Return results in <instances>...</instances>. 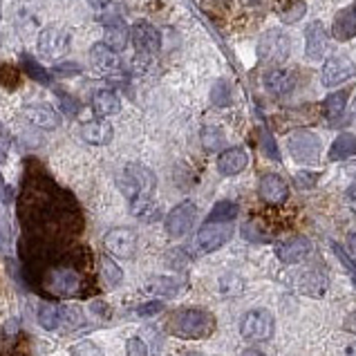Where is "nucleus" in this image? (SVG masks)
Instances as JSON below:
<instances>
[{
  "label": "nucleus",
  "instance_id": "1",
  "mask_svg": "<svg viewBox=\"0 0 356 356\" xmlns=\"http://www.w3.org/2000/svg\"><path fill=\"white\" fill-rule=\"evenodd\" d=\"M20 222L25 227L27 264L72 247L81 231L76 202L49 179H32L20 200Z\"/></svg>",
  "mask_w": 356,
  "mask_h": 356
},
{
  "label": "nucleus",
  "instance_id": "2",
  "mask_svg": "<svg viewBox=\"0 0 356 356\" xmlns=\"http://www.w3.org/2000/svg\"><path fill=\"white\" fill-rule=\"evenodd\" d=\"M29 267H34L38 287L52 298H81L95 287L92 253L86 247L72 244Z\"/></svg>",
  "mask_w": 356,
  "mask_h": 356
},
{
  "label": "nucleus",
  "instance_id": "3",
  "mask_svg": "<svg viewBox=\"0 0 356 356\" xmlns=\"http://www.w3.org/2000/svg\"><path fill=\"white\" fill-rule=\"evenodd\" d=\"M117 186L128 200L132 216L157 218V211L152 207V193H155L157 179L150 168L141 164H128L117 177Z\"/></svg>",
  "mask_w": 356,
  "mask_h": 356
},
{
  "label": "nucleus",
  "instance_id": "4",
  "mask_svg": "<svg viewBox=\"0 0 356 356\" xmlns=\"http://www.w3.org/2000/svg\"><path fill=\"white\" fill-rule=\"evenodd\" d=\"M166 327L172 337H177V339L200 341V339H209L211 334L216 332L218 323H216V316L207 309L186 307V309H177L172 314Z\"/></svg>",
  "mask_w": 356,
  "mask_h": 356
},
{
  "label": "nucleus",
  "instance_id": "5",
  "mask_svg": "<svg viewBox=\"0 0 356 356\" xmlns=\"http://www.w3.org/2000/svg\"><path fill=\"white\" fill-rule=\"evenodd\" d=\"M291 43L282 29H267L258 40V58L264 65L280 67L289 58Z\"/></svg>",
  "mask_w": 356,
  "mask_h": 356
},
{
  "label": "nucleus",
  "instance_id": "6",
  "mask_svg": "<svg viewBox=\"0 0 356 356\" xmlns=\"http://www.w3.org/2000/svg\"><path fill=\"white\" fill-rule=\"evenodd\" d=\"M276 332V321H273L269 309H251L244 314V318L240 323V334L244 341L251 343H262L269 341Z\"/></svg>",
  "mask_w": 356,
  "mask_h": 356
},
{
  "label": "nucleus",
  "instance_id": "7",
  "mask_svg": "<svg viewBox=\"0 0 356 356\" xmlns=\"http://www.w3.org/2000/svg\"><path fill=\"white\" fill-rule=\"evenodd\" d=\"M130 38H132V45H135V52H137L135 58L141 60L146 67L161 47L159 32L150 23H135L130 29Z\"/></svg>",
  "mask_w": 356,
  "mask_h": 356
},
{
  "label": "nucleus",
  "instance_id": "8",
  "mask_svg": "<svg viewBox=\"0 0 356 356\" xmlns=\"http://www.w3.org/2000/svg\"><path fill=\"white\" fill-rule=\"evenodd\" d=\"M70 49V32L60 25L45 27L38 36V52L49 60H58Z\"/></svg>",
  "mask_w": 356,
  "mask_h": 356
},
{
  "label": "nucleus",
  "instance_id": "9",
  "mask_svg": "<svg viewBox=\"0 0 356 356\" xmlns=\"http://www.w3.org/2000/svg\"><path fill=\"white\" fill-rule=\"evenodd\" d=\"M291 157L298 161V164H316L318 155H321V141L314 132L307 130H298L293 132L287 141Z\"/></svg>",
  "mask_w": 356,
  "mask_h": 356
},
{
  "label": "nucleus",
  "instance_id": "10",
  "mask_svg": "<svg viewBox=\"0 0 356 356\" xmlns=\"http://www.w3.org/2000/svg\"><path fill=\"white\" fill-rule=\"evenodd\" d=\"M231 236H233L231 222H207L197 233V247L202 253L218 251L231 240Z\"/></svg>",
  "mask_w": 356,
  "mask_h": 356
},
{
  "label": "nucleus",
  "instance_id": "11",
  "mask_svg": "<svg viewBox=\"0 0 356 356\" xmlns=\"http://www.w3.org/2000/svg\"><path fill=\"white\" fill-rule=\"evenodd\" d=\"M197 220V207L193 202H181L166 216V231L170 238H181L193 229Z\"/></svg>",
  "mask_w": 356,
  "mask_h": 356
},
{
  "label": "nucleus",
  "instance_id": "12",
  "mask_svg": "<svg viewBox=\"0 0 356 356\" xmlns=\"http://www.w3.org/2000/svg\"><path fill=\"white\" fill-rule=\"evenodd\" d=\"M356 74V65L348 56H332L325 60L323 72H321V81L325 88H337L345 81H350Z\"/></svg>",
  "mask_w": 356,
  "mask_h": 356
},
{
  "label": "nucleus",
  "instance_id": "13",
  "mask_svg": "<svg viewBox=\"0 0 356 356\" xmlns=\"http://www.w3.org/2000/svg\"><path fill=\"white\" fill-rule=\"evenodd\" d=\"M106 249L117 258H130L137 249V233L132 229H113L104 236Z\"/></svg>",
  "mask_w": 356,
  "mask_h": 356
},
{
  "label": "nucleus",
  "instance_id": "14",
  "mask_svg": "<svg viewBox=\"0 0 356 356\" xmlns=\"http://www.w3.org/2000/svg\"><path fill=\"white\" fill-rule=\"evenodd\" d=\"M260 197L267 204L280 207L289 197V184L280 175H276V172H269V175H264L260 179Z\"/></svg>",
  "mask_w": 356,
  "mask_h": 356
},
{
  "label": "nucleus",
  "instance_id": "15",
  "mask_svg": "<svg viewBox=\"0 0 356 356\" xmlns=\"http://www.w3.org/2000/svg\"><path fill=\"white\" fill-rule=\"evenodd\" d=\"M327 47H330V34L321 20H316V23H312L307 27V32H305V52H307V58L316 60L325 56Z\"/></svg>",
  "mask_w": 356,
  "mask_h": 356
},
{
  "label": "nucleus",
  "instance_id": "16",
  "mask_svg": "<svg viewBox=\"0 0 356 356\" xmlns=\"http://www.w3.org/2000/svg\"><path fill=\"white\" fill-rule=\"evenodd\" d=\"M309 251H312V244L307 238H291V240H284L280 242L278 247H276V256L280 262L284 264H296L300 260H305L309 256Z\"/></svg>",
  "mask_w": 356,
  "mask_h": 356
},
{
  "label": "nucleus",
  "instance_id": "17",
  "mask_svg": "<svg viewBox=\"0 0 356 356\" xmlns=\"http://www.w3.org/2000/svg\"><path fill=\"white\" fill-rule=\"evenodd\" d=\"M247 164H249V152L240 146L229 148L218 157V170L227 177L238 175V172H242L244 168H247Z\"/></svg>",
  "mask_w": 356,
  "mask_h": 356
},
{
  "label": "nucleus",
  "instance_id": "18",
  "mask_svg": "<svg viewBox=\"0 0 356 356\" xmlns=\"http://www.w3.org/2000/svg\"><path fill=\"white\" fill-rule=\"evenodd\" d=\"M25 119H29L36 128L43 130H54L58 126V115L49 104H27L23 108Z\"/></svg>",
  "mask_w": 356,
  "mask_h": 356
},
{
  "label": "nucleus",
  "instance_id": "19",
  "mask_svg": "<svg viewBox=\"0 0 356 356\" xmlns=\"http://www.w3.org/2000/svg\"><path fill=\"white\" fill-rule=\"evenodd\" d=\"M264 88L269 90L271 95H289L293 88H296V76L289 70L282 67H273L264 74Z\"/></svg>",
  "mask_w": 356,
  "mask_h": 356
},
{
  "label": "nucleus",
  "instance_id": "20",
  "mask_svg": "<svg viewBox=\"0 0 356 356\" xmlns=\"http://www.w3.org/2000/svg\"><path fill=\"white\" fill-rule=\"evenodd\" d=\"M65 321H67V309L65 307H60V305L49 302V300L38 302V323H40V327L54 332L58 327H63Z\"/></svg>",
  "mask_w": 356,
  "mask_h": 356
},
{
  "label": "nucleus",
  "instance_id": "21",
  "mask_svg": "<svg viewBox=\"0 0 356 356\" xmlns=\"http://www.w3.org/2000/svg\"><path fill=\"white\" fill-rule=\"evenodd\" d=\"M90 60H92V65L97 70H101V72H106V74H113L121 70V60H119L117 52L110 49L106 43H97L92 49H90Z\"/></svg>",
  "mask_w": 356,
  "mask_h": 356
},
{
  "label": "nucleus",
  "instance_id": "22",
  "mask_svg": "<svg viewBox=\"0 0 356 356\" xmlns=\"http://www.w3.org/2000/svg\"><path fill=\"white\" fill-rule=\"evenodd\" d=\"M81 137H83L88 144L95 146H106L113 141V126L108 121L99 119V121H88V124L81 126Z\"/></svg>",
  "mask_w": 356,
  "mask_h": 356
},
{
  "label": "nucleus",
  "instance_id": "23",
  "mask_svg": "<svg viewBox=\"0 0 356 356\" xmlns=\"http://www.w3.org/2000/svg\"><path fill=\"white\" fill-rule=\"evenodd\" d=\"M181 289H184V282L177 280V278H168V276L148 278V282L144 284V291H148L150 296H159V298L177 296Z\"/></svg>",
  "mask_w": 356,
  "mask_h": 356
},
{
  "label": "nucleus",
  "instance_id": "24",
  "mask_svg": "<svg viewBox=\"0 0 356 356\" xmlns=\"http://www.w3.org/2000/svg\"><path fill=\"white\" fill-rule=\"evenodd\" d=\"M334 38L339 40H348L352 36H356V3L334 18V29H332Z\"/></svg>",
  "mask_w": 356,
  "mask_h": 356
},
{
  "label": "nucleus",
  "instance_id": "25",
  "mask_svg": "<svg viewBox=\"0 0 356 356\" xmlns=\"http://www.w3.org/2000/svg\"><path fill=\"white\" fill-rule=\"evenodd\" d=\"M92 110L101 119L113 117L121 110V99L113 92V90H101V92H97V97L92 99Z\"/></svg>",
  "mask_w": 356,
  "mask_h": 356
},
{
  "label": "nucleus",
  "instance_id": "26",
  "mask_svg": "<svg viewBox=\"0 0 356 356\" xmlns=\"http://www.w3.org/2000/svg\"><path fill=\"white\" fill-rule=\"evenodd\" d=\"M354 152H356V135H352V132H341L330 148V159L343 161V159L352 157Z\"/></svg>",
  "mask_w": 356,
  "mask_h": 356
},
{
  "label": "nucleus",
  "instance_id": "27",
  "mask_svg": "<svg viewBox=\"0 0 356 356\" xmlns=\"http://www.w3.org/2000/svg\"><path fill=\"white\" fill-rule=\"evenodd\" d=\"M128 38H130V32L126 25H119V23H113V25H106V32H104V43L115 49V52H124L126 45H128Z\"/></svg>",
  "mask_w": 356,
  "mask_h": 356
},
{
  "label": "nucleus",
  "instance_id": "28",
  "mask_svg": "<svg viewBox=\"0 0 356 356\" xmlns=\"http://www.w3.org/2000/svg\"><path fill=\"white\" fill-rule=\"evenodd\" d=\"M298 289L305 291V293H309V296H321V293L327 289V280H325V276L318 271H305L300 276Z\"/></svg>",
  "mask_w": 356,
  "mask_h": 356
},
{
  "label": "nucleus",
  "instance_id": "29",
  "mask_svg": "<svg viewBox=\"0 0 356 356\" xmlns=\"http://www.w3.org/2000/svg\"><path fill=\"white\" fill-rule=\"evenodd\" d=\"M238 218V204H233V202H218L213 211L209 213L207 222H233Z\"/></svg>",
  "mask_w": 356,
  "mask_h": 356
},
{
  "label": "nucleus",
  "instance_id": "30",
  "mask_svg": "<svg viewBox=\"0 0 356 356\" xmlns=\"http://www.w3.org/2000/svg\"><path fill=\"white\" fill-rule=\"evenodd\" d=\"M348 95L350 92H345V90H339V92H334V95H330L327 99H325V104H323L325 115L334 117V119H337L339 115H343L345 106H348Z\"/></svg>",
  "mask_w": 356,
  "mask_h": 356
},
{
  "label": "nucleus",
  "instance_id": "31",
  "mask_svg": "<svg viewBox=\"0 0 356 356\" xmlns=\"http://www.w3.org/2000/svg\"><path fill=\"white\" fill-rule=\"evenodd\" d=\"M20 79H23V70H18L12 63L0 65V88L5 90H16L20 86Z\"/></svg>",
  "mask_w": 356,
  "mask_h": 356
},
{
  "label": "nucleus",
  "instance_id": "32",
  "mask_svg": "<svg viewBox=\"0 0 356 356\" xmlns=\"http://www.w3.org/2000/svg\"><path fill=\"white\" fill-rule=\"evenodd\" d=\"M101 278L106 280V284L108 287H119L121 284V280H124V271L119 269V264H115L113 260H108V258H104L101 260Z\"/></svg>",
  "mask_w": 356,
  "mask_h": 356
},
{
  "label": "nucleus",
  "instance_id": "33",
  "mask_svg": "<svg viewBox=\"0 0 356 356\" xmlns=\"http://www.w3.org/2000/svg\"><path fill=\"white\" fill-rule=\"evenodd\" d=\"M23 72L27 74V76H32L34 81H40V83H49V81H52V79H49V74H47V70L45 67H40L38 63H36V60L32 58V56H23Z\"/></svg>",
  "mask_w": 356,
  "mask_h": 356
},
{
  "label": "nucleus",
  "instance_id": "34",
  "mask_svg": "<svg viewBox=\"0 0 356 356\" xmlns=\"http://www.w3.org/2000/svg\"><path fill=\"white\" fill-rule=\"evenodd\" d=\"M229 83L227 81H220V83H216V88H213V95H211V101L216 106H227L229 101H231V97H229Z\"/></svg>",
  "mask_w": 356,
  "mask_h": 356
},
{
  "label": "nucleus",
  "instance_id": "35",
  "mask_svg": "<svg viewBox=\"0 0 356 356\" xmlns=\"http://www.w3.org/2000/svg\"><path fill=\"white\" fill-rule=\"evenodd\" d=\"M70 352H72V356H104V352L99 350V345H95L92 341H81Z\"/></svg>",
  "mask_w": 356,
  "mask_h": 356
},
{
  "label": "nucleus",
  "instance_id": "36",
  "mask_svg": "<svg viewBox=\"0 0 356 356\" xmlns=\"http://www.w3.org/2000/svg\"><path fill=\"white\" fill-rule=\"evenodd\" d=\"M202 141H204V146L209 150H218L222 144H225V137H222V132L218 128H207L204 135H202Z\"/></svg>",
  "mask_w": 356,
  "mask_h": 356
},
{
  "label": "nucleus",
  "instance_id": "37",
  "mask_svg": "<svg viewBox=\"0 0 356 356\" xmlns=\"http://www.w3.org/2000/svg\"><path fill=\"white\" fill-rule=\"evenodd\" d=\"M302 14H305V5H302V0H300V3L291 5V7H287V9H282V12H280V18L284 20V23H296L298 18H302Z\"/></svg>",
  "mask_w": 356,
  "mask_h": 356
},
{
  "label": "nucleus",
  "instance_id": "38",
  "mask_svg": "<svg viewBox=\"0 0 356 356\" xmlns=\"http://www.w3.org/2000/svg\"><path fill=\"white\" fill-rule=\"evenodd\" d=\"M159 312H164V302L161 300H150L146 305H141V307H137L139 316H155Z\"/></svg>",
  "mask_w": 356,
  "mask_h": 356
},
{
  "label": "nucleus",
  "instance_id": "39",
  "mask_svg": "<svg viewBox=\"0 0 356 356\" xmlns=\"http://www.w3.org/2000/svg\"><path fill=\"white\" fill-rule=\"evenodd\" d=\"M332 249H334V253H337V256H339V260L343 262V267L352 273V280H354V284H356V264L348 258V253H345V251L339 247V244H332Z\"/></svg>",
  "mask_w": 356,
  "mask_h": 356
},
{
  "label": "nucleus",
  "instance_id": "40",
  "mask_svg": "<svg viewBox=\"0 0 356 356\" xmlns=\"http://www.w3.org/2000/svg\"><path fill=\"white\" fill-rule=\"evenodd\" d=\"M126 350H128V356H148V348L141 339H130L126 343Z\"/></svg>",
  "mask_w": 356,
  "mask_h": 356
},
{
  "label": "nucleus",
  "instance_id": "41",
  "mask_svg": "<svg viewBox=\"0 0 356 356\" xmlns=\"http://www.w3.org/2000/svg\"><path fill=\"white\" fill-rule=\"evenodd\" d=\"M56 74H79L81 72V67L79 65H74V63H63V65H58L56 70H54Z\"/></svg>",
  "mask_w": 356,
  "mask_h": 356
},
{
  "label": "nucleus",
  "instance_id": "42",
  "mask_svg": "<svg viewBox=\"0 0 356 356\" xmlns=\"http://www.w3.org/2000/svg\"><path fill=\"white\" fill-rule=\"evenodd\" d=\"M0 356H25V352L20 350V345H5L3 350H0Z\"/></svg>",
  "mask_w": 356,
  "mask_h": 356
},
{
  "label": "nucleus",
  "instance_id": "43",
  "mask_svg": "<svg viewBox=\"0 0 356 356\" xmlns=\"http://www.w3.org/2000/svg\"><path fill=\"white\" fill-rule=\"evenodd\" d=\"M58 99H60V104H63V110H65L67 115H74V113H76V108H79V106L74 104V101H70L67 95H60Z\"/></svg>",
  "mask_w": 356,
  "mask_h": 356
},
{
  "label": "nucleus",
  "instance_id": "44",
  "mask_svg": "<svg viewBox=\"0 0 356 356\" xmlns=\"http://www.w3.org/2000/svg\"><path fill=\"white\" fill-rule=\"evenodd\" d=\"M0 200H3V202H9V200H12V191H9V186L5 184L3 175H0Z\"/></svg>",
  "mask_w": 356,
  "mask_h": 356
},
{
  "label": "nucleus",
  "instance_id": "45",
  "mask_svg": "<svg viewBox=\"0 0 356 356\" xmlns=\"http://www.w3.org/2000/svg\"><path fill=\"white\" fill-rule=\"evenodd\" d=\"M348 204H350V209L356 213V184H352L350 191H348Z\"/></svg>",
  "mask_w": 356,
  "mask_h": 356
},
{
  "label": "nucleus",
  "instance_id": "46",
  "mask_svg": "<svg viewBox=\"0 0 356 356\" xmlns=\"http://www.w3.org/2000/svg\"><path fill=\"white\" fill-rule=\"evenodd\" d=\"M345 330H350V332L356 334V312H352L348 316V321H345Z\"/></svg>",
  "mask_w": 356,
  "mask_h": 356
},
{
  "label": "nucleus",
  "instance_id": "47",
  "mask_svg": "<svg viewBox=\"0 0 356 356\" xmlns=\"http://www.w3.org/2000/svg\"><path fill=\"white\" fill-rule=\"evenodd\" d=\"M273 3H276V7L280 9H287V7H291V5H296V3H300V0H273Z\"/></svg>",
  "mask_w": 356,
  "mask_h": 356
},
{
  "label": "nucleus",
  "instance_id": "48",
  "mask_svg": "<svg viewBox=\"0 0 356 356\" xmlns=\"http://www.w3.org/2000/svg\"><path fill=\"white\" fill-rule=\"evenodd\" d=\"M88 3L92 5L95 9H104V7H106V5L110 3V0H88Z\"/></svg>",
  "mask_w": 356,
  "mask_h": 356
},
{
  "label": "nucleus",
  "instance_id": "49",
  "mask_svg": "<svg viewBox=\"0 0 356 356\" xmlns=\"http://www.w3.org/2000/svg\"><path fill=\"white\" fill-rule=\"evenodd\" d=\"M343 356H356V343L348 345V350H345V354H343Z\"/></svg>",
  "mask_w": 356,
  "mask_h": 356
},
{
  "label": "nucleus",
  "instance_id": "50",
  "mask_svg": "<svg viewBox=\"0 0 356 356\" xmlns=\"http://www.w3.org/2000/svg\"><path fill=\"white\" fill-rule=\"evenodd\" d=\"M186 356H202V354H200V352H188Z\"/></svg>",
  "mask_w": 356,
  "mask_h": 356
},
{
  "label": "nucleus",
  "instance_id": "51",
  "mask_svg": "<svg viewBox=\"0 0 356 356\" xmlns=\"http://www.w3.org/2000/svg\"><path fill=\"white\" fill-rule=\"evenodd\" d=\"M352 110H354V115H356V99H354V106H352Z\"/></svg>",
  "mask_w": 356,
  "mask_h": 356
},
{
  "label": "nucleus",
  "instance_id": "52",
  "mask_svg": "<svg viewBox=\"0 0 356 356\" xmlns=\"http://www.w3.org/2000/svg\"><path fill=\"white\" fill-rule=\"evenodd\" d=\"M0 18H3V5H0Z\"/></svg>",
  "mask_w": 356,
  "mask_h": 356
}]
</instances>
